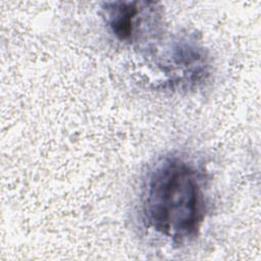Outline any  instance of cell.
I'll use <instances>...</instances> for the list:
<instances>
[{"label": "cell", "instance_id": "cell-3", "mask_svg": "<svg viewBox=\"0 0 261 261\" xmlns=\"http://www.w3.org/2000/svg\"><path fill=\"white\" fill-rule=\"evenodd\" d=\"M101 15L107 32L123 45H141L158 40L162 29V10L147 1L105 2Z\"/></svg>", "mask_w": 261, "mask_h": 261}, {"label": "cell", "instance_id": "cell-1", "mask_svg": "<svg viewBox=\"0 0 261 261\" xmlns=\"http://www.w3.org/2000/svg\"><path fill=\"white\" fill-rule=\"evenodd\" d=\"M209 178L194 158L179 152L159 157L140 192L139 217L145 229L170 245L196 240L209 213Z\"/></svg>", "mask_w": 261, "mask_h": 261}, {"label": "cell", "instance_id": "cell-2", "mask_svg": "<svg viewBox=\"0 0 261 261\" xmlns=\"http://www.w3.org/2000/svg\"><path fill=\"white\" fill-rule=\"evenodd\" d=\"M152 51L160 74V86L175 92H188L204 85L211 75V59L202 41L192 33L169 38L161 49Z\"/></svg>", "mask_w": 261, "mask_h": 261}]
</instances>
